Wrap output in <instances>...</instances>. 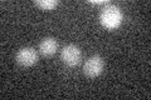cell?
Segmentation results:
<instances>
[{
	"label": "cell",
	"instance_id": "6da1fadb",
	"mask_svg": "<svg viewBox=\"0 0 151 100\" xmlns=\"http://www.w3.org/2000/svg\"><path fill=\"white\" fill-rule=\"evenodd\" d=\"M100 21L102 26H105L108 30L117 29L122 23V11L117 5L113 4H107L105 8L101 9Z\"/></svg>",
	"mask_w": 151,
	"mask_h": 100
},
{
	"label": "cell",
	"instance_id": "7a4b0ae2",
	"mask_svg": "<svg viewBox=\"0 0 151 100\" xmlns=\"http://www.w3.org/2000/svg\"><path fill=\"white\" fill-rule=\"evenodd\" d=\"M60 59H62V61L67 66L74 68V66H77L81 63V59H82L81 49L74 44L65 45L62 49V53H60Z\"/></svg>",
	"mask_w": 151,
	"mask_h": 100
},
{
	"label": "cell",
	"instance_id": "3957f363",
	"mask_svg": "<svg viewBox=\"0 0 151 100\" xmlns=\"http://www.w3.org/2000/svg\"><path fill=\"white\" fill-rule=\"evenodd\" d=\"M15 60L23 68H30V66L35 65V63L38 61V53L35 51V49H33L30 46L20 48L15 54Z\"/></svg>",
	"mask_w": 151,
	"mask_h": 100
},
{
	"label": "cell",
	"instance_id": "277c9868",
	"mask_svg": "<svg viewBox=\"0 0 151 100\" xmlns=\"http://www.w3.org/2000/svg\"><path fill=\"white\" fill-rule=\"evenodd\" d=\"M105 68V61L100 55H92L86 60L83 65V73L88 78H96L98 77Z\"/></svg>",
	"mask_w": 151,
	"mask_h": 100
},
{
	"label": "cell",
	"instance_id": "5b68a950",
	"mask_svg": "<svg viewBox=\"0 0 151 100\" xmlns=\"http://www.w3.org/2000/svg\"><path fill=\"white\" fill-rule=\"evenodd\" d=\"M57 49H58V43L54 38L48 36L44 38L39 44V53L43 56H52L55 54Z\"/></svg>",
	"mask_w": 151,
	"mask_h": 100
},
{
	"label": "cell",
	"instance_id": "8992f818",
	"mask_svg": "<svg viewBox=\"0 0 151 100\" xmlns=\"http://www.w3.org/2000/svg\"><path fill=\"white\" fill-rule=\"evenodd\" d=\"M34 4L42 10H52L58 5V1L57 0H37Z\"/></svg>",
	"mask_w": 151,
	"mask_h": 100
},
{
	"label": "cell",
	"instance_id": "52a82bcc",
	"mask_svg": "<svg viewBox=\"0 0 151 100\" xmlns=\"http://www.w3.org/2000/svg\"><path fill=\"white\" fill-rule=\"evenodd\" d=\"M89 3H91V4H96V5H107V4H108L107 0H96V1L91 0Z\"/></svg>",
	"mask_w": 151,
	"mask_h": 100
}]
</instances>
